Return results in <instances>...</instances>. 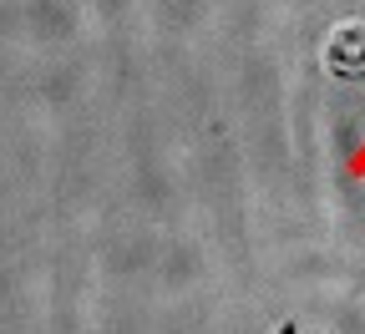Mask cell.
Here are the masks:
<instances>
[{
  "label": "cell",
  "mask_w": 365,
  "mask_h": 334,
  "mask_svg": "<svg viewBox=\"0 0 365 334\" xmlns=\"http://www.w3.org/2000/svg\"><path fill=\"white\" fill-rule=\"evenodd\" d=\"M279 334H304V329H299V324H284V329H279Z\"/></svg>",
  "instance_id": "7a4b0ae2"
},
{
  "label": "cell",
  "mask_w": 365,
  "mask_h": 334,
  "mask_svg": "<svg viewBox=\"0 0 365 334\" xmlns=\"http://www.w3.org/2000/svg\"><path fill=\"white\" fill-rule=\"evenodd\" d=\"M325 71L335 81H365V26H335L325 41Z\"/></svg>",
  "instance_id": "6da1fadb"
}]
</instances>
